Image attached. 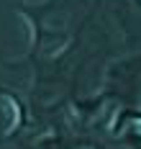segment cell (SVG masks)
<instances>
[{
    "mask_svg": "<svg viewBox=\"0 0 141 149\" xmlns=\"http://www.w3.org/2000/svg\"><path fill=\"white\" fill-rule=\"evenodd\" d=\"M133 129H136V131L141 134V118H136V121H133Z\"/></svg>",
    "mask_w": 141,
    "mask_h": 149,
    "instance_id": "1",
    "label": "cell"
}]
</instances>
